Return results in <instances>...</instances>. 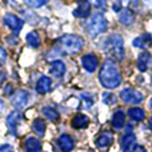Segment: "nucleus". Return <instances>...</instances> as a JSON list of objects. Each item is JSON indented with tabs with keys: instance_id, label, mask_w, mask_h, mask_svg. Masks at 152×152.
<instances>
[{
	"instance_id": "20e7f679",
	"label": "nucleus",
	"mask_w": 152,
	"mask_h": 152,
	"mask_svg": "<svg viewBox=\"0 0 152 152\" xmlns=\"http://www.w3.org/2000/svg\"><path fill=\"white\" fill-rule=\"evenodd\" d=\"M59 43L60 48L67 53H77L84 45L83 39L76 35H66L59 40Z\"/></svg>"
},
{
	"instance_id": "9d476101",
	"label": "nucleus",
	"mask_w": 152,
	"mask_h": 152,
	"mask_svg": "<svg viewBox=\"0 0 152 152\" xmlns=\"http://www.w3.org/2000/svg\"><path fill=\"white\" fill-rule=\"evenodd\" d=\"M74 15L76 18H88L89 15H91V3L87 1V0H81L80 3H79L77 8H75L74 11Z\"/></svg>"
},
{
	"instance_id": "423d86ee",
	"label": "nucleus",
	"mask_w": 152,
	"mask_h": 152,
	"mask_svg": "<svg viewBox=\"0 0 152 152\" xmlns=\"http://www.w3.org/2000/svg\"><path fill=\"white\" fill-rule=\"evenodd\" d=\"M3 21H4L5 26L10 29H12L13 32H19L23 28V20L19 19L18 16L12 15V13H7V15L4 16V19H3Z\"/></svg>"
},
{
	"instance_id": "412c9836",
	"label": "nucleus",
	"mask_w": 152,
	"mask_h": 152,
	"mask_svg": "<svg viewBox=\"0 0 152 152\" xmlns=\"http://www.w3.org/2000/svg\"><path fill=\"white\" fill-rule=\"evenodd\" d=\"M150 61H151V53L150 52L140 53V56L137 58V61H136V66H137V68H139V71H142V72L147 71Z\"/></svg>"
},
{
	"instance_id": "6ab92c4d",
	"label": "nucleus",
	"mask_w": 152,
	"mask_h": 152,
	"mask_svg": "<svg viewBox=\"0 0 152 152\" xmlns=\"http://www.w3.org/2000/svg\"><path fill=\"white\" fill-rule=\"evenodd\" d=\"M124 124H126V113H124V111L121 110H118L116 112H113L112 115V126L115 127L116 129H120L124 127Z\"/></svg>"
},
{
	"instance_id": "f257e3e1",
	"label": "nucleus",
	"mask_w": 152,
	"mask_h": 152,
	"mask_svg": "<svg viewBox=\"0 0 152 152\" xmlns=\"http://www.w3.org/2000/svg\"><path fill=\"white\" fill-rule=\"evenodd\" d=\"M100 83L103 87L108 89H113L118 88L121 83V76L120 72L118 69V66L115 64L113 60H105L103 63V67L100 68V74H99Z\"/></svg>"
},
{
	"instance_id": "393cba45",
	"label": "nucleus",
	"mask_w": 152,
	"mask_h": 152,
	"mask_svg": "<svg viewBox=\"0 0 152 152\" xmlns=\"http://www.w3.org/2000/svg\"><path fill=\"white\" fill-rule=\"evenodd\" d=\"M43 113L45 115V118L50 119V120H52V121H56L59 119L58 111L53 110L52 107H44V108H43Z\"/></svg>"
},
{
	"instance_id": "f704fd0d",
	"label": "nucleus",
	"mask_w": 152,
	"mask_h": 152,
	"mask_svg": "<svg viewBox=\"0 0 152 152\" xmlns=\"http://www.w3.org/2000/svg\"><path fill=\"white\" fill-rule=\"evenodd\" d=\"M4 110V104H3V102H1V99H0V112Z\"/></svg>"
},
{
	"instance_id": "cd10ccee",
	"label": "nucleus",
	"mask_w": 152,
	"mask_h": 152,
	"mask_svg": "<svg viewBox=\"0 0 152 152\" xmlns=\"http://www.w3.org/2000/svg\"><path fill=\"white\" fill-rule=\"evenodd\" d=\"M24 1H26L28 5H31V7L37 8V7H42V5H44L45 3L48 1V0H24Z\"/></svg>"
},
{
	"instance_id": "7c9ffc66",
	"label": "nucleus",
	"mask_w": 152,
	"mask_h": 152,
	"mask_svg": "<svg viewBox=\"0 0 152 152\" xmlns=\"http://www.w3.org/2000/svg\"><path fill=\"white\" fill-rule=\"evenodd\" d=\"M134 152H147V150H145L143 145H135Z\"/></svg>"
},
{
	"instance_id": "5701e85b",
	"label": "nucleus",
	"mask_w": 152,
	"mask_h": 152,
	"mask_svg": "<svg viewBox=\"0 0 152 152\" xmlns=\"http://www.w3.org/2000/svg\"><path fill=\"white\" fill-rule=\"evenodd\" d=\"M32 129H34V132L37 135V136H44L45 123L42 120V119H35V120L32 121Z\"/></svg>"
},
{
	"instance_id": "aec40b11",
	"label": "nucleus",
	"mask_w": 152,
	"mask_h": 152,
	"mask_svg": "<svg viewBox=\"0 0 152 152\" xmlns=\"http://www.w3.org/2000/svg\"><path fill=\"white\" fill-rule=\"evenodd\" d=\"M119 20H120V23L124 24V26H131L135 21V15L129 8H124L120 12V15H119Z\"/></svg>"
},
{
	"instance_id": "4468645a",
	"label": "nucleus",
	"mask_w": 152,
	"mask_h": 152,
	"mask_svg": "<svg viewBox=\"0 0 152 152\" xmlns=\"http://www.w3.org/2000/svg\"><path fill=\"white\" fill-rule=\"evenodd\" d=\"M51 87H52L51 79L48 77V76H42V77L39 79V81L36 83V92L40 95H44L50 91Z\"/></svg>"
},
{
	"instance_id": "0eeeda50",
	"label": "nucleus",
	"mask_w": 152,
	"mask_h": 152,
	"mask_svg": "<svg viewBox=\"0 0 152 152\" xmlns=\"http://www.w3.org/2000/svg\"><path fill=\"white\" fill-rule=\"evenodd\" d=\"M81 64H83L84 69L87 72H94L96 71L97 66H99V60H97V58L94 53H87V55H84L81 58Z\"/></svg>"
},
{
	"instance_id": "ddd939ff",
	"label": "nucleus",
	"mask_w": 152,
	"mask_h": 152,
	"mask_svg": "<svg viewBox=\"0 0 152 152\" xmlns=\"http://www.w3.org/2000/svg\"><path fill=\"white\" fill-rule=\"evenodd\" d=\"M113 142V135L110 131H104L100 134V136L96 140V145L99 148H108Z\"/></svg>"
},
{
	"instance_id": "a878e982",
	"label": "nucleus",
	"mask_w": 152,
	"mask_h": 152,
	"mask_svg": "<svg viewBox=\"0 0 152 152\" xmlns=\"http://www.w3.org/2000/svg\"><path fill=\"white\" fill-rule=\"evenodd\" d=\"M102 99L104 102V104H107V105H112L116 103V96L113 94H110V92H104Z\"/></svg>"
},
{
	"instance_id": "1a4fd4ad",
	"label": "nucleus",
	"mask_w": 152,
	"mask_h": 152,
	"mask_svg": "<svg viewBox=\"0 0 152 152\" xmlns=\"http://www.w3.org/2000/svg\"><path fill=\"white\" fill-rule=\"evenodd\" d=\"M136 145V136L132 132L126 134L121 137V150L123 152H134V148Z\"/></svg>"
},
{
	"instance_id": "f8f14e48",
	"label": "nucleus",
	"mask_w": 152,
	"mask_h": 152,
	"mask_svg": "<svg viewBox=\"0 0 152 152\" xmlns=\"http://www.w3.org/2000/svg\"><path fill=\"white\" fill-rule=\"evenodd\" d=\"M58 144H59V147H60L64 152H71L75 148L74 139H72L69 135H66V134L61 135V136L58 139Z\"/></svg>"
},
{
	"instance_id": "7ed1b4c3",
	"label": "nucleus",
	"mask_w": 152,
	"mask_h": 152,
	"mask_svg": "<svg viewBox=\"0 0 152 152\" xmlns=\"http://www.w3.org/2000/svg\"><path fill=\"white\" fill-rule=\"evenodd\" d=\"M108 28V21L102 13L92 15L91 19L87 23V31L91 36H97V35L105 32Z\"/></svg>"
},
{
	"instance_id": "c756f323",
	"label": "nucleus",
	"mask_w": 152,
	"mask_h": 152,
	"mask_svg": "<svg viewBox=\"0 0 152 152\" xmlns=\"http://www.w3.org/2000/svg\"><path fill=\"white\" fill-rule=\"evenodd\" d=\"M81 99H84L87 103H88V107H89V104H92V103H94V100H92V97H89L88 95H86V94H83V95H81Z\"/></svg>"
},
{
	"instance_id": "a211bd4d",
	"label": "nucleus",
	"mask_w": 152,
	"mask_h": 152,
	"mask_svg": "<svg viewBox=\"0 0 152 152\" xmlns=\"http://www.w3.org/2000/svg\"><path fill=\"white\" fill-rule=\"evenodd\" d=\"M72 127L76 129H80V128H87L89 124V119L87 115H84V113H77V115H75V118L72 119Z\"/></svg>"
},
{
	"instance_id": "2eb2a0df",
	"label": "nucleus",
	"mask_w": 152,
	"mask_h": 152,
	"mask_svg": "<svg viewBox=\"0 0 152 152\" xmlns=\"http://www.w3.org/2000/svg\"><path fill=\"white\" fill-rule=\"evenodd\" d=\"M24 150L26 152H40L42 151V143L36 137H28L24 142Z\"/></svg>"
},
{
	"instance_id": "4be33fe9",
	"label": "nucleus",
	"mask_w": 152,
	"mask_h": 152,
	"mask_svg": "<svg viewBox=\"0 0 152 152\" xmlns=\"http://www.w3.org/2000/svg\"><path fill=\"white\" fill-rule=\"evenodd\" d=\"M128 116L132 119L134 121H142L143 119L145 118V112H144V110H142V108H139V107H134V108H129V111H128Z\"/></svg>"
},
{
	"instance_id": "f03ea898",
	"label": "nucleus",
	"mask_w": 152,
	"mask_h": 152,
	"mask_svg": "<svg viewBox=\"0 0 152 152\" xmlns=\"http://www.w3.org/2000/svg\"><path fill=\"white\" fill-rule=\"evenodd\" d=\"M104 50L112 59L120 61L124 59V43L121 36L111 35L104 43Z\"/></svg>"
},
{
	"instance_id": "9b49d317",
	"label": "nucleus",
	"mask_w": 152,
	"mask_h": 152,
	"mask_svg": "<svg viewBox=\"0 0 152 152\" xmlns=\"http://www.w3.org/2000/svg\"><path fill=\"white\" fill-rule=\"evenodd\" d=\"M50 74L55 77H63L66 74V64L61 60H55L50 64Z\"/></svg>"
},
{
	"instance_id": "39448f33",
	"label": "nucleus",
	"mask_w": 152,
	"mask_h": 152,
	"mask_svg": "<svg viewBox=\"0 0 152 152\" xmlns=\"http://www.w3.org/2000/svg\"><path fill=\"white\" fill-rule=\"evenodd\" d=\"M120 99L124 103H132V104H139L143 102L144 96H143L142 92L136 91V89L132 88H126L120 91Z\"/></svg>"
},
{
	"instance_id": "2f4dec72",
	"label": "nucleus",
	"mask_w": 152,
	"mask_h": 152,
	"mask_svg": "<svg viewBox=\"0 0 152 152\" xmlns=\"http://www.w3.org/2000/svg\"><path fill=\"white\" fill-rule=\"evenodd\" d=\"M5 79H7V75H5V72L3 71V69H0V84L4 83Z\"/></svg>"
},
{
	"instance_id": "f3484780",
	"label": "nucleus",
	"mask_w": 152,
	"mask_h": 152,
	"mask_svg": "<svg viewBox=\"0 0 152 152\" xmlns=\"http://www.w3.org/2000/svg\"><path fill=\"white\" fill-rule=\"evenodd\" d=\"M152 44V36L150 34H144L142 36H137L136 39H134L132 45L136 48H147Z\"/></svg>"
},
{
	"instance_id": "e433bc0d",
	"label": "nucleus",
	"mask_w": 152,
	"mask_h": 152,
	"mask_svg": "<svg viewBox=\"0 0 152 152\" xmlns=\"http://www.w3.org/2000/svg\"><path fill=\"white\" fill-rule=\"evenodd\" d=\"M150 107H151V108H152V99H151V100H150Z\"/></svg>"
},
{
	"instance_id": "6e6552de",
	"label": "nucleus",
	"mask_w": 152,
	"mask_h": 152,
	"mask_svg": "<svg viewBox=\"0 0 152 152\" xmlns=\"http://www.w3.org/2000/svg\"><path fill=\"white\" fill-rule=\"evenodd\" d=\"M29 100V94L27 91H18L15 94V96L12 97V104L15 108H18V110H21V108H24L27 105V103H28Z\"/></svg>"
},
{
	"instance_id": "c9c22d12",
	"label": "nucleus",
	"mask_w": 152,
	"mask_h": 152,
	"mask_svg": "<svg viewBox=\"0 0 152 152\" xmlns=\"http://www.w3.org/2000/svg\"><path fill=\"white\" fill-rule=\"evenodd\" d=\"M150 129L152 131V118H151V120H150Z\"/></svg>"
},
{
	"instance_id": "b1692460",
	"label": "nucleus",
	"mask_w": 152,
	"mask_h": 152,
	"mask_svg": "<svg viewBox=\"0 0 152 152\" xmlns=\"http://www.w3.org/2000/svg\"><path fill=\"white\" fill-rule=\"evenodd\" d=\"M26 40L29 47H32V48H37L40 45V37L36 32H29V34H27Z\"/></svg>"
},
{
	"instance_id": "c85d7f7f",
	"label": "nucleus",
	"mask_w": 152,
	"mask_h": 152,
	"mask_svg": "<svg viewBox=\"0 0 152 152\" xmlns=\"http://www.w3.org/2000/svg\"><path fill=\"white\" fill-rule=\"evenodd\" d=\"M0 152H12V147L10 144H4L0 147Z\"/></svg>"
},
{
	"instance_id": "bb28decb",
	"label": "nucleus",
	"mask_w": 152,
	"mask_h": 152,
	"mask_svg": "<svg viewBox=\"0 0 152 152\" xmlns=\"http://www.w3.org/2000/svg\"><path fill=\"white\" fill-rule=\"evenodd\" d=\"M89 3L96 10H100V11L107 10V0H89Z\"/></svg>"
},
{
	"instance_id": "dca6fc26",
	"label": "nucleus",
	"mask_w": 152,
	"mask_h": 152,
	"mask_svg": "<svg viewBox=\"0 0 152 152\" xmlns=\"http://www.w3.org/2000/svg\"><path fill=\"white\" fill-rule=\"evenodd\" d=\"M20 121V113L19 111H13L10 115L7 116V126L12 134H16V128H18V124Z\"/></svg>"
},
{
	"instance_id": "473e14b6",
	"label": "nucleus",
	"mask_w": 152,
	"mask_h": 152,
	"mask_svg": "<svg viewBox=\"0 0 152 152\" xmlns=\"http://www.w3.org/2000/svg\"><path fill=\"white\" fill-rule=\"evenodd\" d=\"M120 3H115V5H113V10L116 11V12H119V11H120Z\"/></svg>"
},
{
	"instance_id": "72a5a7b5",
	"label": "nucleus",
	"mask_w": 152,
	"mask_h": 152,
	"mask_svg": "<svg viewBox=\"0 0 152 152\" xmlns=\"http://www.w3.org/2000/svg\"><path fill=\"white\" fill-rule=\"evenodd\" d=\"M11 92H12V87L8 86L7 88H5V94H7V95H11Z\"/></svg>"
}]
</instances>
